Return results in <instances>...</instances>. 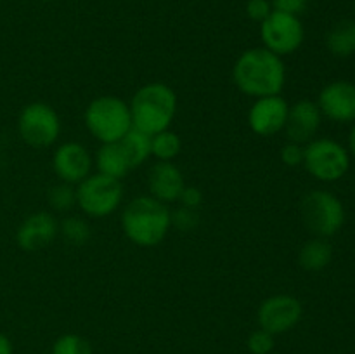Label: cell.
Segmentation results:
<instances>
[{"label": "cell", "mask_w": 355, "mask_h": 354, "mask_svg": "<svg viewBox=\"0 0 355 354\" xmlns=\"http://www.w3.org/2000/svg\"><path fill=\"white\" fill-rule=\"evenodd\" d=\"M232 78L238 89L255 99L279 96L286 83V68L279 56L266 47L243 52L232 68Z\"/></svg>", "instance_id": "1"}, {"label": "cell", "mask_w": 355, "mask_h": 354, "mask_svg": "<svg viewBox=\"0 0 355 354\" xmlns=\"http://www.w3.org/2000/svg\"><path fill=\"white\" fill-rule=\"evenodd\" d=\"M172 226V212L153 196H137L125 207L121 229L137 246H156Z\"/></svg>", "instance_id": "2"}, {"label": "cell", "mask_w": 355, "mask_h": 354, "mask_svg": "<svg viewBox=\"0 0 355 354\" xmlns=\"http://www.w3.org/2000/svg\"><path fill=\"white\" fill-rule=\"evenodd\" d=\"M132 127L155 135L172 125L177 113V94L162 82L146 83L132 97Z\"/></svg>", "instance_id": "3"}, {"label": "cell", "mask_w": 355, "mask_h": 354, "mask_svg": "<svg viewBox=\"0 0 355 354\" xmlns=\"http://www.w3.org/2000/svg\"><path fill=\"white\" fill-rule=\"evenodd\" d=\"M85 125L103 144L118 142L132 128L130 106L116 96L97 97L87 106Z\"/></svg>", "instance_id": "4"}, {"label": "cell", "mask_w": 355, "mask_h": 354, "mask_svg": "<svg viewBox=\"0 0 355 354\" xmlns=\"http://www.w3.org/2000/svg\"><path fill=\"white\" fill-rule=\"evenodd\" d=\"M304 224L318 238H329L342 229L345 222L343 203L328 191L315 189L304 196L300 203Z\"/></svg>", "instance_id": "5"}, {"label": "cell", "mask_w": 355, "mask_h": 354, "mask_svg": "<svg viewBox=\"0 0 355 354\" xmlns=\"http://www.w3.org/2000/svg\"><path fill=\"white\" fill-rule=\"evenodd\" d=\"M123 200L121 180L94 174L85 177L76 187V205L90 217H106L120 207Z\"/></svg>", "instance_id": "6"}, {"label": "cell", "mask_w": 355, "mask_h": 354, "mask_svg": "<svg viewBox=\"0 0 355 354\" xmlns=\"http://www.w3.org/2000/svg\"><path fill=\"white\" fill-rule=\"evenodd\" d=\"M304 165L312 177L324 183L338 180L349 172V151L333 139H312L304 148Z\"/></svg>", "instance_id": "7"}, {"label": "cell", "mask_w": 355, "mask_h": 354, "mask_svg": "<svg viewBox=\"0 0 355 354\" xmlns=\"http://www.w3.org/2000/svg\"><path fill=\"white\" fill-rule=\"evenodd\" d=\"M260 37L267 51L276 56L293 54L304 44L305 30L300 17L272 10L263 23H260Z\"/></svg>", "instance_id": "8"}, {"label": "cell", "mask_w": 355, "mask_h": 354, "mask_svg": "<svg viewBox=\"0 0 355 354\" xmlns=\"http://www.w3.org/2000/svg\"><path fill=\"white\" fill-rule=\"evenodd\" d=\"M19 134L33 148H47L61 132V121L54 108L45 103H31L23 108L17 120Z\"/></svg>", "instance_id": "9"}, {"label": "cell", "mask_w": 355, "mask_h": 354, "mask_svg": "<svg viewBox=\"0 0 355 354\" xmlns=\"http://www.w3.org/2000/svg\"><path fill=\"white\" fill-rule=\"evenodd\" d=\"M302 314H304V307L297 297L279 294L266 298L260 304L257 321H259L260 328L276 337L295 328L302 319Z\"/></svg>", "instance_id": "10"}, {"label": "cell", "mask_w": 355, "mask_h": 354, "mask_svg": "<svg viewBox=\"0 0 355 354\" xmlns=\"http://www.w3.org/2000/svg\"><path fill=\"white\" fill-rule=\"evenodd\" d=\"M290 104L281 96L259 97L250 108L248 124L250 128L260 137H272L281 132L286 124Z\"/></svg>", "instance_id": "11"}, {"label": "cell", "mask_w": 355, "mask_h": 354, "mask_svg": "<svg viewBox=\"0 0 355 354\" xmlns=\"http://www.w3.org/2000/svg\"><path fill=\"white\" fill-rule=\"evenodd\" d=\"M318 106L329 120L347 124L355 121V83L336 80L321 90Z\"/></svg>", "instance_id": "12"}, {"label": "cell", "mask_w": 355, "mask_h": 354, "mask_svg": "<svg viewBox=\"0 0 355 354\" xmlns=\"http://www.w3.org/2000/svg\"><path fill=\"white\" fill-rule=\"evenodd\" d=\"M54 172L62 183L80 184L85 177L90 176L92 158L85 146L78 142H64L55 149L52 156Z\"/></svg>", "instance_id": "13"}, {"label": "cell", "mask_w": 355, "mask_h": 354, "mask_svg": "<svg viewBox=\"0 0 355 354\" xmlns=\"http://www.w3.org/2000/svg\"><path fill=\"white\" fill-rule=\"evenodd\" d=\"M321 118L322 113L318 103L309 99L298 101L293 106H290V111H288L286 124L283 128L286 139L297 144L311 142L321 127Z\"/></svg>", "instance_id": "14"}, {"label": "cell", "mask_w": 355, "mask_h": 354, "mask_svg": "<svg viewBox=\"0 0 355 354\" xmlns=\"http://www.w3.org/2000/svg\"><path fill=\"white\" fill-rule=\"evenodd\" d=\"M59 224L49 212H35L21 222L17 229V245L28 252L47 246L58 236Z\"/></svg>", "instance_id": "15"}, {"label": "cell", "mask_w": 355, "mask_h": 354, "mask_svg": "<svg viewBox=\"0 0 355 354\" xmlns=\"http://www.w3.org/2000/svg\"><path fill=\"white\" fill-rule=\"evenodd\" d=\"M148 187L153 198L162 203H172L179 200L186 183L179 167L172 162H158L149 170Z\"/></svg>", "instance_id": "16"}, {"label": "cell", "mask_w": 355, "mask_h": 354, "mask_svg": "<svg viewBox=\"0 0 355 354\" xmlns=\"http://www.w3.org/2000/svg\"><path fill=\"white\" fill-rule=\"evenodd\" d=\"M96 165L99 174L113 177V179L118 180L123 179L132 170L127 155L121 149L120 142H107V144L101 146L96 156Z\"/></svg>", "instance_id": "17"}, {"label": "cell", "mask_w": 355, "mask_h": 354, "mask_svg": "<svg viewBox=\"0 0 355 354\" xmlns=\"http://www.w3.org/2000/svg\"><path fill=\"white\" fill-rule=\"evenodd\" d=\"M326 45L336 58H349L355 54V19L336 23L326 35Z\"/></svg>", "instance_id": "18"}, {"label": "cell", "mask_w": 355, "mask_h": 354, "mask_svg": "<svg viewBox=\"0 0 355 354\" xmlns=\"http://www.w3.org/2000/svg\"><path fill=\"white\" fill-rule=\"evenodd\" d=\"M333 248L326 238L309 239L298 253V262L305 271H321L331 262Z\"/></svg>", "instance_id": "19"}, {"label": "cell", "mask_w": 355, "mask_h": 354, "mask_svg": "<svg viewBox=\"0 0 355 354\" xmlns=\"http://www.w3.org/2000/svg\"><path fill=\"white\" fill-rule=\"evenodd\" d=\"M118 142L127 155L132 169L142 165L151 156V135L144 134L139 128L132 127Z\"/></svg>", "instance_id": "20"}, {"label": "cell", "mask_w": 355, "mask_h": 354, "mask_svg": "<svg viewBox=\"0 0 355 354\" xmlns=\"http://www.w3.org/2000/svg\"><path fill=\"white\" fill-rule=\"evenodd\" d=\"M182 142L179 135L172 130H163L151 135V155L158 158V162H172L180 153Z\"/></svg>", "instance_id": "21"}, {"label": "cell", "mask_w": 355, "mask_h": 354, "mask_svg": "<svg viewBox=\"0 0 355 354\" xmlns=\"http://www.w3.org/2000/svg\"><path fill=\"white\" fill-rule=\"evenodd\" d=\"M59 233L69 245L82 246L90 239V228L83 219L68 217L59 226Z\"/></svg>", "instance_id": "22"}, {"label": "cell", "mask_w": 355, "mask_h": 354, "mask_svg": "<svg viewBox=\"0 0 355 354\" xmlns=\"http://www.w3.org/2000/svg\"><path fill=\"white\" fill-rule=\"evenodd\" d=\"M51 354H94L89 340L76 333H64L52 344Z\"/></svg>", "instance_id": "23"}, {"label": "cell", "mask_w": 355, "mask_h": 354, "mask_svg": "<svg viewBox=\"0 0 355 354\" xmlns=\"http://www.w3.org/2000/svg\"><path fill=\"white\" fill-rule=\"evenodd\" d=\"M47 200L51 203V207L55 208V210H69L73 205H76V189L71 184L61 183L49 189Z\"/></svg>", "instance_id": "24"}, {"label": "cell", "mask_w": 355, "mask_h": 354, "mask_svg": "<svg viewBox=\"0 0 355 354\" xmlns=\"http://www.w3.org/2000/svg\"><path fill=\"white\" fill-rule=\"evenodd\" d=\"M246 347L252 354H270L276 347V339H274L272 333L259 328L250 333L248 340H246Z\"/></svg>", "instance_id": "25"}, {"label": "cell", "mask_w": 355, "mask_h": 354, "mask_svg": "<svg viewBox=\"0 0 355 354\" xmlns=\"http://www.w3.org/2000/svg\"><path fill=\"white\" fill-rule=\"evenodd\" d=\"M172 224L180 231H193L200 224V214L194 208H187L180 205L175 212H172Z\"/></svg>", "instance_id": "26"}, {"label": "cell", "mask_w": 355, "mask_h": 354, "mask_svg": "<svg viewBox=\"0 0 355 354\" xmlns=\"http://www.w3.org/2000/svg\"><path fill=\"white\" fill-rule=\"evenodd\" d=\"M272 3L270 0H248L246 2V14L252 21L263 23L272 12Z\"/></svg>", "instance_id": "27"}, {"label": "cell", "mask_w": 355, "mask_h": 354, "mask_svg": "<svg viewBox=\"0 0 355 354\" xmlns=\"http://www.w3.org/2000/svg\"><path fill=\"white\" fill-rule=\"evenodd\" d=\"M281 162L288 167H298L304 163V146L297 142H290L281 148Z\"/></svg>", "instance_id": "28"}, {"label": "cell", "mask_w": 355, "mask_h": 354, "mask_svg": "<svg viewBox=\"0 0 355 354\" xmlns=\"http://www.w3.org/2000/svg\"><path fill=\"white\" fill-rule=\"evenodd\" d=\"M274 10L291 14V16H300L305 12L309 6V0H270Z\"/></svg>", "instance_id": "29"}, {"label": "cell", "mask_w": 355, "mask_h": 354, "mask_svg": "<svg viewBox=\"0 0 355 354\" xmlns=\"http://www.w3.org/2000/svg\"><path fill=\"white\" fill-rule=\"evenodd\" d=\"M179 201L182 203V207L194 208V210H198V208H200V205L203 203V193H201L196 186H186L182 189V193H180Z\"/></svg>", "instance_id": "30"}, {"label": "cell", "mask_w": 355, "mask_h": 354, "mask_svg": "<svg viewBox=\"0 0 355 354\" xmlns=\"http://www.w3.org/2000/svg\"><path fill=\"white\" fill-rule=\"evenodd\" d=\"M0 354H12V344L3 333H0Z\"/></svg>", "instance_id": "31"}, {"label": "cell", "mask_w": 355, "mask_h": 354, "mask_svg": "<svg viewBox=\"0 0 355 354\" xmlns=\"http://www.w3.org/2000/svg\"><path fill=\"white\" fill-rule=\"evenodd\" d=\"M349 149L355 156V125L352 127V130H350V135H349Z\"/></svg>", "instance_id": "32"}, {"label": "cell", "mask_w": 355, "mask_h": 354, "mask_svg": "<svg viewBox=\"0 0 355 354\" xmlns=\"http://www.w3.org/2000/svg\"><path fill=\"white\" fill-rule=\"evenodd\" d=\"M354 6H355V3H354Z\"/></svg>", "instance_id": "33"}]
</instances>
